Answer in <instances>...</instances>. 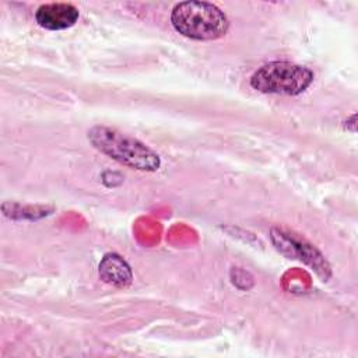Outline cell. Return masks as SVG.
<instances>
[{"instance_id":"2","label":"cell","mask_w":358,"mask_h":358,"mask_svg":"<svg viewBox=\"0 0 358 358\" xmlns=\"http://www.w3.org/2000/svg\"><path fill=\"white\" fill-rule=\"evenodd\" d=\"M173 28L196 41H213L227 34L229 22L224 11L207 1H182L171 13Z\"/></svg>"},{"instance_id":"3","label":"cell","mask_w":358,"mask_h":358,"mask_svg":"<svg viewBox=\"0 0 358 358\" xmlns=\"http://www.w3.org/2000/svg\"><path fill=\"white\" fill-rule=\"evenodd\" d=\"M313 81V73L289 62H271L257 69L250 77V85L264 94L298 95Z\"/></svg>"},{"instance_id":"1","label":"cell","mask_w":358,"mask_h":358,"mask_svg":"<svg viewBox=\"0 0 358 358\" xmlns=\"http://www.w3.org/2000/svg\"><path fill=\"white\" fill-rule=\"evenodd\" d=\"M91 144L109 158L140 171L159 168V157L144 143L106 126H94L88 131Z\"/></svg>"},{"instance_id":"4","label":"cell","mask_w":358,"mask_h":358,"mask_svg":"<svg viewBox=\"0 0 358 358\" xmlns=\"http://www.w3.org/2000/svg\"><path fill=\"white\" fill-rule=\"evenodd\" d=\"M78 15V8L70 3H48L38 7L35 20L45 29L59 31L74 25Z\"/></svg>"},{"instance_id":"5","label":"cell","mask_w":358,"mask_h":358,"mask_svg":"<svg viewBox=\"0 0 358 358\" xmlns=\"http://www.w3.org/2000/svg\"><path fill=\"white\" fill-rule=\"evenodd\" d=\"M101 278L116 287H126L131 282V270L129 264L115 253H108L99 263Z\"/></svg>"}]
</instances>
